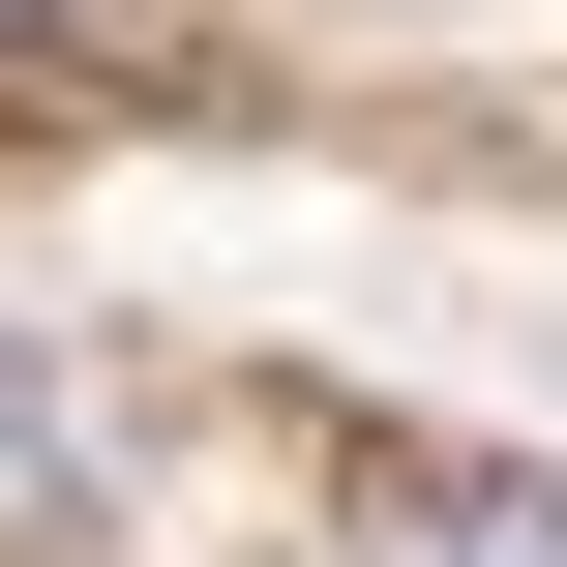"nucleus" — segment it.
<instances>
[{
    "instance_id": "f03ea898",
    "label": "nucleus",
    "mask_w": 567,
    "mask_h": 567,
    "mask_svg": "<svg viewBox=\"0 0 567 567\" xmlns=\"http://www.w3.org/2000/svg\"><path fill=\"white\" fill-rule=\"evenodd\" d=\"M419 567H567V478H478V508H449Z\"/></svg>"
},
{
    "instance_id": "7ed1b4c3",
    "label": "nucleus",
    "mask_w": 567,
    "mask_h": 567,
    "mask_svg": "<svg viewBox=\"0 0 567 567\" xmlns=\"http://www.w3.org/2000/svg\"><path fill=\"white\" fill-rule=\"evenodd\" d=\"M0 30H30V0H0Z\"/></svg>"
},
{
    "instance_id": "f257e3e1",
    "label": "nucleus",
    "mask_w": 567,
    "mask_h": 567,
    "mask_svg": "<svg viewBox=\"0 0 567 567\" xmlns=\"http://www.w3.org/2000/svg\"><path fill=\"white\" fill-rule=\"evenodd\" d=\"M90 538V419H60V359L0 329V567H60Z\"/></svg>"
}]
</instances>
